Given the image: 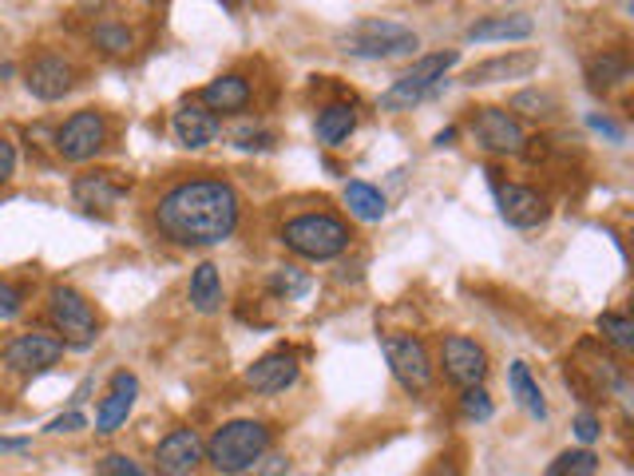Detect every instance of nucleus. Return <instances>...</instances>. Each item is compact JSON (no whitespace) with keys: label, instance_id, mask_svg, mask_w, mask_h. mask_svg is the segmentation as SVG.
Returning a JSON list of instances; mask_svg holds the SVG:
<instances>
[{"label":"nucleus","instance_id":"nucleus-1","mask_svg":"<svg viewBox=\"0 0 634 476\" xmlns=\"http://www.w3.org/2000/svg\"><path fill=\"white\" fill-rule=\"evenodd\" d=\"M156 223L178 247H214L238 227V195L223 179H187L159 199Z\"/></svg>","mask_w":634,"mask_h":476},{"label":"nucleus","instance_id":"nucleus-2","mask_svg":"<svg viewBox=\"0 0 634 476\" xmlns=\"http://www.w3.org/2000/svg\"><path fill=\"white\" fill-rule=\"evenodd\" d=\"M270 449V429L262 421H231L207 441V461L214 473L223 476H243L266 456Z\"/></svg>","mask_w":634,"mask_h":476},{"label":"nucleus","instance_id":"nucleus-3","mask_svg":"<svg viewBox=\"0 0 634 476\" xmlns=\"http://www.w3.org/2000/svg\"><path fill=\"white\" fill-rule=\"evenodd\" d=\"M282 242H286L294 254H301V259L325 262V259H337V254L349 247V227L337 215H325V211H318V215H298L282 227Z\"/></svg>","mask_w":634,"mask_h":476},{"label":"nucleus","instance_id":"nucleus-4","mask_svg":"<svg viewBox=\"0 0 634 476\" xmlns=\"http://www.w3.org/2000/svg\"><path fill=\"white\" fill-rule=\"evenodd\" d=\"M337 45H341V52H349V57L393 60L417 48V33L397 21H357L349 33L337 36Z\"/></svg>","mask_w":634,"mask_h":476},{"label":"nucleus","instance_id":"nucleus-5","mask_svg":"<svg viewBox=\"0 0 634 476\" xmlns=\"http://www.w3.org/2000/svg\"><path fill=\"white\" fill-rule=\"evenodd\" d=\"M48 317H52L60 341L72 346V350H88L91 341L100 338L96 310H91L88 298L79 295V290H72V286H57V290L48 295Z\"/></svg>","mask_w":634,"mask_h":476},{"label":"nucleus","instance_id":"nucleus-6","mask_svg":"<svg viewBox=\"0 0 634 476\" xmlns=\"http://www.w3.org/2000/svg\"><path fill=\"white\" fill-rule=\"evenodd\" d=\"M457 64V52H433V57H421L405 76L393 79V88L381 96V112H409L412 103H421L428 91L445 79V72Z\"/></svg>","mask_w":634,"mask_h":476},{"label":"nucleus","instance_id":"nucleus-7","mask_svg":"<svg viewBox=\"0 0 634 476\" xmlns=\"http://www.w3.org/2000/svg\"><path fill=\"white\" fill-rule=\"evenodd\" d=\"M103 143H108V120L100 112H91V108L64 120V127L57 131V151L67 163H84V159L100 155Z\"/></svg>","mask_w":634,"mask_h":476},{"label":"nucleus","instance_id":"nucleus-8","mask_svg":"<svg viewBox=\"0 0 634 476\" xmlns=\"http://www.w3.org/2000/svg\"><path fill=\"white\" fill-rule=\"evenodd\" d=\"M472 136L480 139V148L492 151V155H520L523 151V127L515 115H508L504 108H476L472 120Z\"/></svg>","mask_w":634,"mask_h":476},{"label":"nucleus","instance_id":"nucleus-9","mask_svg":"<svg viewBox=\"0 0 634 476\" xmlns=\"http://www.w3.org/2000/svg\"><path fill=\"white\" fill-rule=\"evenodd\" d=\"M385 362H389L393 377L401 381L409 393H421L433 381V365H428V350L421 338H385L381 341Z\"/></svg>","mask_w":634,"mask_h":476},{"label":"nucleus","instance_id":"nucleus-10","mask_svg":"<svg viewBox=\"0 0 634 476\" xmlns=\"http://www.w3.org/2000/svg\"><path fill=\"white\" fill-rule=\"evenodd\" d=\"M440 365H445V377L460 389H476L484 377H488V353L484 346H476L464 334H452L440 346Z\"/></svg>","mask_w":634,"mask_h":476},{"label":"nucleus","instance_id":"nucleus-11","mask_svg":"<svg viewBox=\"0 0 634 476\" xmlns=\"http://www.w3.org/2000/svg\"><path fill=\"white\" fill-rule=\"evenodd\" d=\"M24 88L45 103L64 100L67 91L76 88V68H72V60L57 57V52H40V57L28 60V68H24Z\"/></svg>","mask_w":634,"mask_h":476},{"label":"nucleus","instance_id":"nucleus-12","mask_svg":"<svg viewBox=\"0 0 634 476\" xmlns=\"http://www.w3.org/2000/svg\"><path fill=\"white\" fill-rule=\"evenodd\" d=\"M60 358H64V341L48 338V334H21L0 353V362L16 369V374H40L48 365H57Z\"/></svg>","mask_w":634,"mask_h":476},{"label":"nucleus","instance_id":"nucleus-13","mask_svg":"<svg viewBox=\"0 0 634 476\" xmlns=\"http://www.w3.org/2000/svg\"><path fill=\"white\" fill-rule=\"evenodd\" d=\"M202 461V441L195 429H171L156 449V476H190Z\"/></svg>","mask_w":634,"mask_h":476},{"label":"nucleus","instance_id":"nucleus-14","mask_svg":"<svg viewBox=\"0 0 634 476\" xmlns=\"http://www.w3.org/2000/svg\"><path fill=\"white\" fill-rule=\"evenodd\" d=\"M298 353L294 350H274L266 358H258L250 369H246V386L254 393H286L294 381H298Z\"/></svg>","mask_w":634,"mask_h":476},{"label":"nucleus","instance_id":"nucleus-15","mask_svg":"<svg viewBox=\"0 0 634 476\" xmlns=\"http://www.w3.org/2000/svg\"><path fill=\"white\" fill-rule=\"evenodd\" d=\"M496 199H500L504 223H512V227H520V230L539 227L547 218V199L539 191H532V187L508 183V187H496Z\"/></svg>","mask_w":634,"mask_h":476},{"label":"nucleus","instance_id":"nucleus-16","mask_svg":"<svg viewBox=\"0 0 634 476\" xmlns=\"http://www.w3.org/2000/svg\"><path fill=\"white\" fill-rule=\"evenodd\" d=\"M135 393H139V377L127 374V369H120V374H112V386H108V397L100 401V409H96V433H115L127 421V413H132L135 405Z\"/></svg>","mask_w":634,"mask_h":476},{"label":"nucleus","instance_id":"nucleus-17","mask_svg":"<svg viewBox=\"0 0 634 476\" xmlns=\"http://www.w3.org/2000/svg\"><path fill=\"white\" fill-rule=\"evenodd\" d=\"M535 33V21L527 12H496V16H480L468 24V40L472 45H492V40H527Z\"/></svg>","mask_w":634,"mask_h":476},{"label":"nucleus","instance_id":"nucleus-18","mask_svg":"<svg viewBox=\"0 0 634 476\" xmlns=\"http://www.w3.org/2000/svg\"><path fill=\"white\" fill-rule=\"evenodd\" d=\"M539 68V52H508V57H492L476 68L464 72V84H500V79H527Z\"/></svg>","mask_w":634,"mask_h":476},{"label":"nucleus","instance_id":"nucleus-19","mask_svg":"<svg viewBox=\"0 0 634 476\" xmlns=\"http://www.w3.org/2000/svg\"><path fill=\"white\" fill-rule=\"evenodd\" d=\"M219 136V120L199 103H183L175 112V139L183 148H207Z\"/></svg>","mask_w":634,"mask_h":476},{"label":"nucleus","instance_id":"nucleus-20","mask_svg":"<svg viewBox=\"0 0 634 476\" xmlns=\"http://www.w3.org/2000/svg\"><path fill=\"white\" fill-rule=\"evenodd\" d=\"M199 108H207V112H243L246 103H250V84H246L243 76H219V79H211L207 88H202V96H199Z\"/></svg>","mask_w":634,"mask_h":476},{"label":"nucleus","instance_id":"nucleus-21","mask_svg":"<svg viewBox=\"0 0 634 476\" xmlns=\"http://www.w3.org/2000/svg\"><path fill=\"white\" fill-rule=\"evenodd\" d=\"M190 306L199 314H214L223 306V278H219V266L214 262H202L190 274Z\"/></svg>","mask_w":634,"mask_h":476},{"label":"nucleus","instance_id":"nucleus-22","mask_svg":"<svg viewBox=\"0 0 634 476\" xmlns=\"http://www.w3.org/2000/svg\"><path fill=\"white\" fill-rule=\"evenodd\" d=\"M357 127V112L349 108V103H325L322 112H318V124H313V131H318V143H325V148H337L341 139H349V131Z\"/></svg>","mask_w":634,"mask_h":476},{"label":"nucleus","instance_id":"nucleus-23","mask_svg":"<svg viewBox=\"0 0 634 476\" xmlns=\"http://www.w3.org/2000/svg\"><path fill=\"white\" fill-rule=\"evenodd\" d=\"M626 76H631V60H626L623 52H614V48H607V52L587 60L591 91H611L614 84H623Z\"/></svg>","mask_w":634,"mask_h":476},{"label":"nucleus","instance_id":"nucleus-24","mask_svg":"<svg viewBox=\"0 0 634 476\" xmlns=\"http://www.w3.org/2000/svg\"><path fill=\"white\" fill-rule=\"evenodd\" d=\"M72 195H76L79 206H112L115 199L123 195L120 183H112V175H79L76 183H72Z\"/></svg>","mask_w":634,"mask_h":476},{"label":"nucleus","instance_id":"nucleus-25","mask_svg":"<svg viewBox=\"0 0 634 476\" xmlns=\"http://www.w3.org/2000/svg\"><path fill=\"white\" fill-rule=\"evenodd\" d=\"M346 203L361 223H377V218H385V195L361 179H353L346 187Z\"/></svg>","mask_w":634,"mask_h":476},{"label":"nucleus","instance_id":"nucleus-26","mask_svg":"<svg viewBox=\"0 0 634 476\" xmlns=\"http://www.w3.org/2000/svg\"><path fill=\"white\" fill-rule=\"evenodd\" d=\"M508 381H512V393H515V401H520L532 417H539L544 421L547 417V401H544V393H539V386L532 381V369L523 362H512V369H508Z\"/></svg>","mask_w":634,"mask_h":476},{"label":"nucleus","instance_id":"nucleus-27","mask_svg":"<svg viewBox=\"0 0 634 476\" xmlns=\"http://www.w3.org/2000/svg\"><path fill=\"white\" fill-rule=\"evenodd\" d=\"M310 274H301L298 266H278V271L270 274V295L274 298H286V302H294V298H306L310 295Z\"/></svg>","mask_w":634,"mask_h":476},{"label":"nucleus","instance_id":"nucleus-28","mask_svg":"<svg viewBox=\"0 0 634 476\" xmlns=\"http://www.w3.org/2000/svg\"><path fill=\"white\" fill-rule=\"evenodd\" d=\"M91 40H96V48H103L108 57H123V52H132V45H135L132 28H127V24H120V21H103V24H96V33H91Z\"/></svg>","mask_w":634,"mask_h":476},{"label":"nucleus","instance_id":"nucleus-29","mask_svg":"<svg viewBox=\"0 0 634 476\" xmlns=\"http://www.w3.org/2000/svg\"><path fill=\"white\" fill-rule=\"evenodd\" d=\"M599 473V456L591 449H579V453H563L551 468V476H595Z\"/></svg>","mask_w":634,"mask_h":476},{"label":"nucleus","instance_id":"nucleus-30","mask_svg":"<svg viewBox=\"0 0 634 476\" xmlns=\"http://www.w3.org/2000/svg\"><path fill=\"white\" fill-rule=\"evenodd\" d=\"M599 329L611 346H619V350H634V322L626 314H602Z\"/></svg>","mask_w":634,"mask_h":476},{"label":"nucleus","instance_id":"nucleus-31","mask_svg":"<svg viewBox=\"0 0 634 476\" xmlns=\"http://www.w3.org/2000/svg\"><path fill=\"white\" fill-rule=\"evenodd\" d=\"M512 108L523 115H551L556 112V96L551 91H520V96H512Z\"/></svg>","mask_w":634,"mask_h":476},{"label":"nucleus","instance_id":"nucleus-32","mask_svg":"<svg viewBox=\"0 0 634 476\" xmlns=\"http://www.w3.org/2000/svg\"><path fill=\"white\" fill-rule=\"evenodd\" d=\"M460 413H464L468 421H488L492 417V397L480 386L464 389V393H460Z\"/></svg>","mask_w":634,"mask_h":476},{"label":"nucleus","instance_id":"nucleus-33","mask_svg":"<svg viewBox=\"0 0 634 476\" xmlns=\"http://www.w3.org/2000/svg\"><path fill=\"white\" fill-rule=\"evenodd\" d=\"M100 476H144V468L135 465L132 456L112 453V456H103L100 461Z\"/></svg>","mask_w":634,"mask_h":476},{"label":"nucleus","instance_id":"nucleus-34","mask_svg":"<svg viewBox=\"0 0 634 476\" xmlns=\"http://www.w3.org/2000/svg\"><path fill=\"white\" fill-rule=\"evenodd\" d=\"M21 306H24V295L12 283L0 278V317H16L21 314Z\"/></svg>","mask_w":634,"mask_h":476},{"label":"nucleus","instance_id":"nucleus-35","mask_svg":"<svg viewBox=\"0 0 634 476\" xmlns=\"http://www.w3.org/2000/svg\"><path fill=\"white\" fill-rule=\"evenodd\" d=\"M88 425V417L79 413V409H67V413H60L57 421H48V433H76Z\"/></svg>","mask_w":634,"mask_h":476},{"label":"nucleus","instance_id":"nucleus-36","mask_svg":"<svg viewBox=\"0 0 634 476\" xmlns=\"http://www.w3.org/2000/svg\"><path fill=\"white\" fill-rule=\"evenodd\" d=\"M587 127L591 131H599V136H607L611 143H623V127L614 124V120H607V115H587Z\"/></svg>","mask_w":634,"mask_h":476},{"label":"nucleus","instance_id":"nucleus-37","mask_svg":"<svg viewBox=\"0 0 634 476\" xmlns=\"http://www.w3.org/2000/svg\"><path fill=\"white\" fill-rule=\"evenodd\" d=\"M575 437L583 444H591L595 437H599V421L591 417V413H579V417H575Z\"/></svg>","mask_w":634,"mask_h":476},{"label":"nucleus","instance_id":"nucleus-38","mask_svg":"<svg viewBox=\"0 0 634 476\" xmlns=\"http://www.w3.org/2000/svg\"><path fill=\"white\" fill-rule=\"evenodd\" d=\"M238 148H270L274 143V136H266V131H258V127H246V131H238Z\"/></svg>","mask_w":634,"mask_h":476},{"label":"nucleus","instance_id":"nucleus-39","mask_svg":"<svg viewBox=\"0 0 634 476\" xmlns=\"http://www.w3.org/2000/svg\"><path fill=\"white\" fill-rule=\"evenodd\" d=\"M12 171H16V148L9 139H0V183H9Z\"/></svg>","mask_w":634,"mask_h":476},{"label":"nucleus","instance_id":"nucleus-40","mask_svg":"<svg viewBox=\"0 0 634 476\" xmlns=\"http://www.w3.org/2000/svg\"><path fill=\"white\" fill-rule=\"evenodd\" d=\"M254 468H258L254 476H286L289 461H286V456H262V461H258Z\"/></svg>","mask_w":634,"mask_h":476},{"label":"nucleus","instance_id":"nucleus-41","mask_svg":"<svg viewBox=\"0 0 634 476\" xmlns=\"http://www.w3.org/2000/svg\"><path fill=\"white\" fill-rule=\"evenodd\" d=\"M16 449H28V437H0V453H16Z\"/></svg>","mask_w":634,"mask_h":476},{"label":"nucleus","instance_id":"nucleus-42","mask_svg":"<svg viewBox=\"0 0 634 476\" xmlns=\"http://www.w3.org/2000/svg\"><path fill=\"white\" fill-rule=\"evenodd\" d=\"M428 476H460V465H452V461H440V465H436Z\"/></svg>","mask_w":634,"mask_h":476},{"label":"nucleus","instance_id":"nucleus-43","mask_svg":"<svg viewBox=\"0 0 634 476\" xmlns=\"http://www.w3.org/2000/svg\"><path fill=\"white\" fill-rule=\"evenodd\" d=\"M452 136H457V127H445V131H440V136H436V143H440V148H445V143H452Z\"/></svg>","mask_w":634,"mask_h":476}]
</instances>
